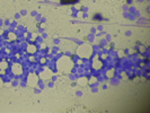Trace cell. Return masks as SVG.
<instances>
[{
    "instance_id": "1",
    "label": "cell",
    "mask_w": 150,
    "mask_h": 113,
    "mask_svg": "<svg viewBox=\"0 0 150 113\" xmlns=\"http://www.w3.org/2000/svg\"><path fill=\"white\" fill-rule=\"evenodd\" d=\"M62 2H64V4H69V2H75L77 0H61Z\"/></svg>"
}]
</instances>
